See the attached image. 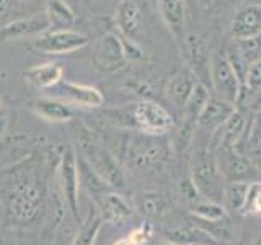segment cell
<instances>
[{
    "label": "cell",
    "mask_w": 261,
    "mask_h": 245,
    "mask_svg": "<svg viewBox=\"0 0 261 245\" xmlns=\"http://www.w3.org/2000/svg\"><path fill=\"white\" fill-rule=\"evenodd\" d=\"M77 142L87 165L108 186L116 188V190H124V172H122L119 162L114 159V155L106 149L103 139L96 133H93L90 128L80 125L77 133Z\"/></svg>",
    "instance_id": "1"
},
{
    "label": "cell",
    "mask_w": 261,
    "mask_h": 245,
    "mask_svg": "<svg viewBox=\"0 0 261 245\" xmlns=\"http://www.w3.org/2000/svg\"><path fill=\"white\" fill-rule=\"evenodd\" d=\"M168 159L167 145L153 134L130 136L126 141V162L139 174H157Z\"/></svg>",
    "instance_id": "2"
},
{
    "label": "cell",
    "mask_w": 261,
    "mask_h": 245,
    "mask_svg": "<svg viewBox=\"0 0 261 245\" xmlns=\"http://www.w3.org/2000/svg\"><path fill=\"white\" fill-rule=\"evenodd\" d=\"M209 85L216 96L239 105L242 98V79L225 53L212 54L209 65Z\"/></svg>",
    "instance_id": "3"
},
{
    "label": "cell",
    "mask_w": 261,
    "mask_h": 245,
    "mask_svg": "<svg viewBox=\"0 0 261 245\" xmlns=\"http://www.w3.org/2000/svg\"><path fill=\"white\" fill-rule=\"evenodd\" d=\"M130 113L134 128L145 134L163 136L175 128L173 114L155 100H141L130 108Z\"/></svg>",
    "instance_id": "4"
},
{
    "label": "cell",
    "mask_w": 261,
    "mask_h": 245,
    "mask_svg": "<svg viewBox=\"0 0 261 245\" xmlns=\"http://www.w3.org/2000/svg\"><path fill=\"white\" fill-rule=\"evenodd\" d=\"M129 64L119 33L108 31L100 36L93 49V65L103 74H116Z\"/></svg>",
    "instance_id": "5"
},
{
    "label": "cell",
    "mask_w": 261,
    "mask_h": 245,
    "mask_svg": "<svg viewBox=\"0 0 261 245\" xmlns=\"http://www.w3.org/2000/svg\"><path fill=\"white\" fill-rule=\"evenodd\" d=\"M114 24L126 39L142 44L147 38V15L139 0H121L114 10Z\"/></svg>",
    "instance_id": "6"
},
{
    "label": "cell",
    "mask_w": 261,
    "mask_h": 245,
    "mask_svg": "<svg viewBox=\"0 0 261 245\" xmlns=\"http://www.w3.org/2000/svg\"><path fill=\"white\" fill-rule=\"evenodd\" d=\"M88 41V36L75 30H47L33 41V49L47 56L69 54L85 47Z\"/></svg>",
    "instance_id": "7"
},
{
    "label": "cell",
    "mask_w": 261,
    "mask_h": 245,
    "mask_svg": "<svg viewBox=\"0 0 261 245\" xmlns=\"http://www.w3.org/2000/svg\"><path fill=\"white\" fill-rule=\"evenodd\" d=\"M181 56L185 59V65L190 69L196 79L202 84L207 85L209 82V65H211V56L207 43L199 33L186 31V35L181 41V44L178 46Z\"/></svg>",
    "instance_id": "8"
},
{
    "label": "cell",
    "mask_w": 261,
    "mask_h": 245,
    "mask_svg": "<svg viewBox=\"0 0 261 245\" xmlns=\"http://www.w3.org/2000/svg\"><path fill=\"white\" fill-rule=\"evenodd\" d=\"M222 178L224 177L219 170L214 147H202V149L194 154L191 180L199 190V193H214L219 188V183Z\"/></svg>",
    "instance_id": "9"
},
{
    "label": "cell",
    "mask_w": 261,
    "mask_h": 245,
    "mask_svg": "<svg viewBox=\"0 0 261 245\" xmlns=\"http://www.w3.org/2000/svg\"><path fill=\"white\" fill-rule=\"evenodd\" d=\"M214 151L219 170L227 182H251L256 177V170L250 160L237 152L235 147H219Z\"/></svg>",
    "instance_id": "10"
},
{
    "label": "cell",
    "mask_w": 261,
    "mask_h": 245,
    "mask_svg": "<svg viewBox=\"0 0 261 245\" xmlns=\"http://www.w3.org/2000/svg\"><path fill=\"white\" fill-rule=\"evenodd\" d=\"M232 39H248L261 36V2L251 0L239 5L230 23Z\"/></svg>",
    "instance_id": "11"
},
{
    "label": "cell",
    "mask_w": 261,
    "mask_h": 245,
    "mask_svg": "<svg viewBox=\"0 0 261 245\" xmlns=\"http://www.w3.org/2000/svg\"><path fill=\"white\" fill-rule=\"evenodd\" d=\"M62 191L65 194V201H67L70 211L73 216H79V163L75 159V154L70 147H65L61 159L59 167Z\"/></svg>",
    "instance_id": "12"
},
{
    "label": "cell",
    "mask_w": 261,
    "mask_h": 245,
    "mask_svg": "<svg viewBox=\"0 0 261 245\" xmlns=\"http://www.w3.org/2000/svg\"><path fill=\"white\" fill-rule=\"evenodd\" d=\"M157 12L179 46L186 35V0H157Z\"/></svg>",
    "instance_id": "13"
},
{
    "label": "cell",
    "mask_w": 261,
    "mask_h": 245,
    "mask_svg": "<svg viewBox=\"0 0 261 245\" xmlns=\"http://www.w3.org/2000/svg\"><path fill=\"white\" fill-rule=\"evenodd\" d=\"M49 30L46 15H35L28 18H18L0 27V41H13L27 36H38Z\"/></svg>",
    "instance_id": "14"
},
{
    "label": "cell",
    "mask_w": 261,
    "mask_h": 245,
    "mask_svg": "<svg viewBox=\"0 0 261 245\" xmlns=\"http://www.w3.org/2000/svg\"><path fill=\"white\" fill-rule=\"evenodd\" d=\"M194 74L186 67L178 69L173 76H171L165 85V95L168 98V102H171L178 110H183L186 100L190 98L193 88L198 84Z\"/></svg>",
    "instance_id": "15"
},
{
    "label": "cell",
    "mask_w": 261,
    "mask_h": 245,
    "mask_svg": "<svg viewBox=\"0 0 261 245\" xmlns=\"http://www.w3.org/2000/svg\"><path fill=\"white\" fill-rule=\"evenodd\" d=\"M245 126H247L245 114L237 108L230 116L227 118L224 125H220L214 131L211 145L214 147V149H219V147H235L243 134Z\"/></svg>",
    "instance_id": "16"
},
{
    "label": "cell",
    "mask_w": 261,
    "mask_h": 245,
    "mask_svg": "<svg viewBox=\"0 0 261 245\" xmlns=\"http://www.w3.org/2000/svg\"><path fill=\"white\" fill-rule=\"evenodd\" d=\"M28 106L36 116L43 118L49 122H67L73 118L70 106L61 100H56V98H49V96L35 98V100L30 102Z\"/></svg>",
    "instance_id": "17"
},
{
    "label": "cell",
    "mask_w": 261,
    "mask_h": 245,
    "mask_svg": "<svg viewBox=\"0 0 261 245\" xmlns=\"http://www.w3.org/2000/svg\"><path fill=\"white\" fill-rule=\"evenodd\" d=\"M23 77L35 88H51L62 82L64 69L57 62H46L41 65L28 67L23 72Z\"/></svg>",
    "instance_id": "18"
},
{
    "label": "cell",
    "mask_w": 261,
    "mask_h": 245,
    "mask_svg": "<svg viewBox=\"0 0 261 245\" xmlns=\"http://www.w3.org/2000/svg\"><path fill=\"white\" fill-rule=\"evenodd\" d=\"M237 110V106L230 102L219 98L216 95H211L207 105L204 106L202 113L199 114L198 126L201 128H212L217 129L220 125H224L227 118Z\"/></svg>",
    "instance_id": "19"
},
{
    "label": "cell",
    "mask_w": 261,
    "mask_h": 245,
    "mask_svg": "<svg viewBox=\"0 0 261 245\" xmlns=\"http://www.w3.org/2000/svg\"><path fill=\"white\" fill-rule=\"evenodd\" d=\"M134 206L142 216L149 219H159L168 212L170 201L165 194L159 191H141L134 196Z\"/></svg>",
    "instance_id": "20"
},
{
    "label": "cell",
    "mask_w": 261,
    "mask_h": 245,
    "mask_svg": "<svg viewBox=\"0 0 261 245\" xmlns=\"http://www.w3.org/2000/svg\"><path fill=\"white\" fill-rule=\"evenodd\" d=\"M61 85L64 92L70 96V100L80 106L98 108V106H101L105 103V96L96 87L77 84V82H69V80H62Z\"/></svg>",
    "instance_id": "21"
},
{
    "label": "cell",
    "mask_w": 261,
    "mask_h": 245,
    "mask_svg": "<svg viewBox=\"0 0 261 245\" xmlns=\"http://www.w3.org/2000/svg\"><path fill=\"white\" fill-rule=\"evenodd\" d=\"M44 15L53 30H72L77 21V16L65 0H47Z\"/></svg>",
    "instance_id": "22"
},
{
    "label": "cell",
    "mask_w": 261,
    "mask_h": 245,
    "mask_svg": "<svg viewBox=\"0 0 261 245\" xmlns=\"http://www.w3.org/2000/svg\"><path fill=\"white\" fill-rule=\"evenodd\" d=\"M100 208L105 219L113 224H122L133 216V211L127 206V203L122 200L118 193H106L101 196Z\"/></svg>",
    "instance_id": "23"
},
{
    "label": "cell",
    "mask_w": 261,
    "mask_h": 245,
    "mask_svg": "<svg viewBox=\"0 0 261 245\" xmlns=\"http://www.w3.org/2000/svg\"><path fill=\"white\" fill-rule=\"evenodd\" d=\"M209 98H211V90H209V87L206 84H202V82H198V84H196V87L193 88L190 98L186 100L185 108L181 110L183 119H190V121L198 122L199 114L202 113L204 106L207 105Z\"/></svg>",
    "instance_id": "24"
},
{
    "label": "cell",
    "mask_w": 261,
    "mask_h": 245,
    "mask_svg": "<svg viewBox=\"0 0 261 245\" xmlns=\"http://www.w3.org/2000/svg\"><path fill=\"white\" fill-rule=\"evenodd\" d=\"M188 206H190V211L193 214L207 220V223H217V220H222L227 217V211L222 204L212 201L202 194L198 196L194 201H191Z\"/></svg>",
    "instance_id": "25"
},
{
    "label": "cell",
    "mask_w": 261,
    "mask_h": 245,
    "mask_svg": "<svg viewBox=\"0 0 261 245\" xmlns=\"http://www.w3.org/2000/svg\"><path fill=\"white\" fill-rule=\"evenodd\" d=\"M250 182H227L224 186V198H225V209L230 211H242L247 206Z\"/></svg>",
    "instance_id": "26"
},
{
    "label": "cell",
    "mask_w": 261,
    "mask_h": 245,
    "mask_svg": "<svg viewBox=\"0 0 261 245\" xmlns=\"http://www.w3.org/2000/svg\"><path fill=\"white\" fill-rule=\"evenodd\" d=\"M167 240L173 242L176 245H193V243L211 242V240H214V237H212L207 231H202V229L178 227L167 234Z\"/></svg>",
    "instance_id": "27"
},
{
    "label": "cell",
    "mask_w": 261,
    "mask_h": 245,
    "mask_svg": "<svg viewBox=\"0 0 261 245\" xmlns=\"http://www.w3.org/2000/svg\"><path fill=\"white\" fill-rule=\"evenodd\" d=\"M198 128V122L190 121V119H183L181 125H179L173 131V137H171V145L175 147L176 152H185L188 147L191 145L193 139H194V131Z\"/></svg>",
    "instance_id": "28"
},
{
    "label": "cell",
    "mask_w": 261,
    "mask_h": 245,
    "mask_svg": "<svg viewBox=\"0 0 261 245\" xmlns=\"http://www.w3.org/2000/svg\"><path fill=\"white\" fill-rule=\"evenodd\" d=\"M126 90L133 92L134 95L141 96L142 100H152V95L155 93V82L147 76H134L129 77L124 84Z\"/></svg>",
    "instance_id": "29"
},
{
    "label": "cell",
    "mask_w": 261,
    "mask_h": 245,
    "mask_svg": "<svg viewBox=\"0 0 261 245\" xmlns=\"http://www.w3.org/2000/svg\"><path fill=\"white\" fill-rule=\"evenodd\" d=\"M242 90H247V93L251 95L261 92V56L245 69Z\"/></svg>",
    "instance_id": "30"
},
{
    "label": "cell",
    "mask_w": 261,
    "mask_h": 245,
    "mask_svg": "<svg viewBox=\"0 0 261 245\" xmlns=\"http://www.w3.org/2000/svg\"><path fill=\"white\" fill-rule=\"evenodd\" d=\"M100 227H101V219H98V217L93 219V223H90L88 226L82 229L75 242H73V245H92L98 231H100Z\"/></svg>",
    "instance_id": "31"
},
{
    "label": "cell",
    "mask_w": 261,
    "mask_h": 245,
    "mask_svg": "<svg viewBox=\"0 0 261 245\" xmlns=\"http://www.w3.org/2000/svg\"><path fill=\"white\" fill-rule=\"evenodd\" d=\"M247 209L261 211V183H251L247 200Z\"/></svg>",
    "instance_id": "32"
},
{
    "label": "cell",
    "mask_w": 261,
    "mask_h": 245,
    "mask_svg": "<svg viewBox=\"0 0 261 245\" xmlns=\"http://www.w3.org/2000/svg\"><path fill=\"white\" fill-rule=\"evenodd\" d=\"M243 0H212L209 7H216V8H232L237 5H242Z\"/></svg>",
    "instance_id": "33"
},
{
    "label": "cell",
    "mask_w": 261,
    "mask_h": 245,
    "mask_svg": "<svg viewBox=\"0 0 261 245\" xmlns=\"http://www.w3.org/2000/svg\"><path fill=\"white\" fill-rule=\"evenodd\" d=\"M13 0H0V23H2L12 12Z\"/></svg>",
    "instance_id": "34"
},
{
    "label": "cell",
    "mask_w": 261,
    "mask_h": 245,
    "mask_svg": "<svg viewBox=\"0 0 261 245\" xmlns=\"http://www.w3.org/2000/svg\"><path fill=\"white\" fill-rule=\"evenodd\" d=\"M113 245H136V242L130 239V235H127V237H124V239L118 240L116 243H113Z\"/></svg>",
    "instance_id": "35"
},
{
    "label": "cell",
    "mask_w": 261,
    "mask_h": 245,
    "mask_svg": "<svg viewBox=\"0 0 261 245\" xmlns=\"http://www.w3.org/2000/svg\"><path fill=\"white\" fill-rule=\"evenodd\" d=\"M153 245H176L173 242H168V240H163V242H155Z\"/></svg>",
    "instance_id": "36"
},
{
    "label": "cell",
    "mask_w": 261,
    "mask_h": 245,
    "mask_svg": "<svg viewBox=\"0 0 261 245\" xmlns=\"http://www.w3.org/2000/svg\"><path fill=\"white\" fill-rule=\"evenodd\" d=\"M202 2H206L207 5H211V2H212V0H202Z\"/></svg>",
    "instance_id": "37"
},
{
    "label": "cell",
    "mask_w": 261,
    "mask_h": 245,
    "mask_svg": "<svg viewBox=\"0 0 261 245\" xmlns=\"http://www.w3.org/2000/svg\"><path fill=\"white\" fill-rule=\"evenodd\" d=\"M0 106H2V100H0Z\"/></svg>",
    "instance_id": "38"
},
{
    "label": "cell",
    "mask_w": 261,
    "mask_h": 245,
    "mask_svg": "<svg viewBox=\"0 0 261 245\" xmlns=\"http://www.w3.org/2000/svg\"><path fill=\"white\" fill-rule=\"evenodd\" d=\"M259 38H261V36H259Z\"/></svg>",
    "instance_id": "39"
}]
</instances>
